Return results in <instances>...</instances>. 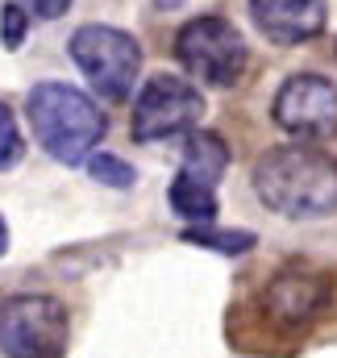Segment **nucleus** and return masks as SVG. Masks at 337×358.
I'll list each match as a JSON object with an SVG mask.
<instances>
[{"label": "nucleus", "instance_id": "obj_8", "mask_svg": "<svg viewBox=\"0 0 337 358\" xmlns=\"http://www.w3.org/2000/svg\"><path fill=\"white\" fill-rule=\"evenodd\" d=\"M271 113L279 129L304 142H325L337 134V84L317 71H300L275 92Z\"/></svg>", "mask_w": 337, "mask_h": 358}, {"label": "nucleus", "instance_id": "obj_12", "mask_svg": "<svg viewBox=\"0 0 337 358\" xmlns=\"http://www.w3.org/2000/svg\"><path fill=\"white\" fill-rule=\"evenodd\" d=\"M87 171H92V179H100V183H108V187H129L134 183V167L129 163H121L117 155H92L87 159Z\"/></svg>", "mask_w": 337, "mask_h": 358}, {"label": "nucleus", "instance_id": "obj_1", "mask_svg": "<svg viewBox=\"0 0 337 358\" xmlns=\"http://www.w3.org/2000/svg\"><path fill=\"white\" fill-rule=\"evenodd\" d=\"M254 192L279 217H325L337 208V159L317 146L266 150L254 167Z\"/></svg>", "mask_w": 337, "mask_h": 358}, {"label": "nucleus", "instance_id": "obj_6", "mask_svg": "<svg viewBox=\"0 0 337 358\" xmlns=\"http://www.w3.org/2000/svg\"><path fill=\"white\" fill-rule=\"evenodd\" d=\"M229 167V146L217 134H187L183 138V163L171 183L167 200L183 221H213L217 217V183Z\"/></svg>", "mask_w": 337, "mask_h": 358}, {"label": "nucleus", "instance_id": "obj_5", "mask_svg": "<svg viewBox=\"0 0 337 358\" xmlns=\"http://www.w3.org/2000/svg\"><path fill=\"white\" fill-rule=\"evenodd\" d=\"M71 59L104 100H125L138 84V67H142L138 42L125 29H113V25L76 29L71 34Z\"/></svg>", "mask_w": 337, "mask_h": 358}, {"label": "nucleus", "instance_id": "obj_7", "mask_svg": "<svg viewBox=\"0 0 337 358\" xmlns=\"http://www.w3.org/2000/svg\"><path fill=\"white\" fill-rule=\"evenodd\" d=\"M200 117H204V96L187 80L155 76L138 92L129 129H134L138 142H167V138H187Z\"/></svg>", "mask_w": 337, "mask_h": 358}, {"label": "nucleus", "instance_id": "obj_15", "mask_svg": "<svg viewBox=\"0 0 337 358\" xmlns=\"http://www.w3.org/2000/svg\"><path fill=\"white\" fill-rule=\"evenodd\" d=\"M21 8H34L38 17H46V21H55V17H63L67 8H71V0H17Z\"/></svg>", "mask_w": 337, "mask_h": 358}, {"label": "nucleus", "instance_id": "obj_14", "mask_svg": "<svg viewBox=\"0 0 337 358\" xmlns=\"http://www.w3.org/2000/svg\"><path fill=\"white\" fill-rule=\"evenodd\" d=\"M21 159V134H17V121L8 113V104H0V171L13 167Z\"/></svg>", "mask_w": 337, "mask_h": 358}, {"label": "nucleus", "instance_id": "obj_17", "mask_svg": "<svg viewBox=\"0 0 337 358\" xmlns=\"http://www.w3.org/2000/svg\"><path fill=\"white\" fill-rule=\"evenodd\" d=\"M159 8H175V4H183V0H155Z\"/></svg>", "mask_w": 337, "mask_h": 358}, {"label": "nucleus", "instance_id": "obj_3", "mask_svg": "<svg viewBox=\"0 0 337 358\" xmlns=\"http://www.w3.org/2000/svg\"><path fill=\"white\" fill-rule=\"evenodd\" d=\"M71 338L67 304L55 296H13L0 304V350L8 358H63Z\"/></svg>", "mask_w": 337, "mask_h": 358}, {"label": "nucleus", "instance_id": "obj_9", "mask_svg": "<svg viewBox=\"0 0 337 358\" xmlns=\"http://www.w3.org/2000/svg\"><path fill=\"white\" fill-rule=\"evenodd\" d=\"M254 25L279 42V46H300L325 29V0H250Z\"/></svg>", "mask_w": 337, "mask_h": 358}, {"label": "nucleus", "instance_id": "obj_4", "mask_svg": "<svg viewBox=\"0 0 337 358\" xmlns=\"http://www.w3.org/2000/svg\"><path fill=\"white\" fill-rule=\"evenodd\" d=\"M175 59L183 63L187 76H196L213 88H229L246 71V42L234 21L208 13V17H192L175 34Z\"/></svg>", "mask_w": 337, "mask_h": 358}, {"label": "nucleus", "instance_id": "obj_10", "mask_svg": "<svg viewBox=\"0 0 337 358\" xmlns=\"http://www.w3.org/2000/svg\"><path fill=\"white\" fill-rule=\"evenodd\" d=\"M321 304H325V283L308 275H279L275 287L266 292V308L283 325H304Z\"/></svg>", "mask_w": 337, "mask_h": 358}, {"label": "nucleus", "instance_id": "obj_2", "mask_svg": "<svg viewBox=\"0 0 337 358\" xmlns=\"http://www.w3.org/2000/svg\"><path fill=\"white\" fill-rule=\"evenodd\" d=\"M25 108H29V125L38 134V146L63 167L87 163L96 142L108 129V117L96 108V100L71 84H38L29 92Z\"/></svg>", "mask_w": 337, "mask_h": 358}, {"label": "nucleus", "instance_id": "obj_13", "mask_svg": "<svg viewBox=\"0 0 337 358\" xmlns=\"http://www.w3.org/2000/svg\"><path fill=\"white\" fill-rule=\"evenodd\" d=\"M25 29H29V13L13 0V4H4L0 8V42H4V50H17L21 42H25Z\"/></svg>", "mask_w": 337, "mask_h": 358}, {"label": "nucleus", "instance_id": "obj_11", "mask_svg": "<svg viewBox=\"0 0 337 358\" xmlns=\"http://www.w3.org/2000/svg\"><path fill=\"white\" fill-rule=\"evenodd\" d=\"M183 242L208 246V250H221V255H246L254 246V234L250 229H213V225H196V229H183Z\"/></svg>", "mask_w": 337, "mask_h": 358}, {"label": "nucleus", "instance_id": "obj_16", "mask_svg": "<svg viewBox=\"0 0 337 358\" xmlns=\"http://www.w3.org/2000/svg\"><path fill=\"white\" fill-rule=\"evenodd\" d=\"M4 250H8V225L0 221V255H4Z\"/></svg>", "mask_w": 337, "mask_h": 358}]
</instances>
